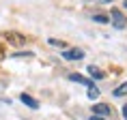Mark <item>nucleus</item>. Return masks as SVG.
I'll list each match as a JSON object with an SVG mask.
<instances>
[{"instance_id": "nucleus-12", "label": "nucleus", "mask_w": 127, "mask_h": 120, "mask_svg": "<svg viewBox=\"0 0 127 120\" xmlns=\"http://www.w3.org/2000/svg\"><path fill=\"white\" fill-rule=\"evenodd\" d=\"M123 118L127 120V103H125V105H123Z\"/></svg>"}, {"instance_id": "nucleus-11", "label": "nucleus", "mask_w": 127, "mask_h": 120, "mask_svg": "<svg viewBox=\"0 0 127 120\" xmlns=\"http://www.w3.org/2000/svg\"><path fill=\"white\" fill-rule=\"evenodd\" d=\"M93 20H95V21H99V24H106V21H110V17H108V15H103V13H97Z\"/></svg>"}, {"instance_id": "nucleus-7", "label": "nucleus", "mask_w": 127, "mask_h": 120, "mask_svg": "<svg viewBox=\"0 0 127 120\" xmlns=\"http://www.w3.org/2000/svg\"><path fill=\"white\" fill-rule=\"evenodd\" d=\"M88 75H91V77H95V80H106V73H103L99 67H95V64H91V67H88Z\"/></svg>"}, {"instance_id": "nucleus-14", "label": "nucleus", "mask_w": 127, "mask_h": 120, "mask_svg": "<svg viewBox=\"0 0 127 120\" xmlns=\"http://www.w3.org/2000/svg\"><path fill=\"white\" fill-rule=\"evenodd\" d=\"M95 2H99V4H101V2H112V0H95Z\"/></svg>"}, {"instance_id": "nucleus-4", "label": "nucleus", "mask_w": 127, "mask_h": 120, "mask_svg": "<svg viewBox=\"0 0 127 120\" xmlns=\"http://www.w3.org/2000/svg\"><path fill=\"white\" fill-rule=\"evenodd\" d=\"M63 58L65 60H82L84 58V52L82 49H65L63 52Z\"/></svg>"}, {"instance_id": "nucleus-3", "label": "nucleus", "mask_w": 127, "mask_h": 120, "mask_svg": "<svg viewBox=\"0 0 127 120\" xmlns=\"http://www.w3.org/2000/svg\"><path fill=\"white\" fill-rule=\"evenodd\" d=\"M110 105H106V103H97V105H93V116H101V118H106V116H110Z\"/></svg>"}, {"instance_id": "nucleus-6", "label": "nucleus", "mask_w": 127, "mask_h": 120, "mask_svg": "<svg viewBox=\"0 0 127 120\" xmlns=\"http://www.w3.org/2000/svg\"><path fill=\"white\" fill-rule=\"evenodd\" d=\"M20 101L22 103H24V105H28V107H32V109H37V107H39V101L37 99H32V97H30V94H20Z\"/></svg>"}, {"instance_id": "nucleus-8", "label": "nucleus", "mask_w": 127, "mask_h": 120, "mask_svg": "<svg viewBox=\"0 0 127 120\" xmlns=\"http://www.w3.org/2000/svg\"><path fill=\"white\" fill-rule=\"evenodd\" d=\"M112 94H114V97H119V99H121V97H125V94H127V81H125V84H121V86H116L112 90Z\"/></svg>"}, {"instance_id": "nucleus-13", "label": "nucleus", "mask_w": 127, "mask_h": 120, "mask_svg": "<svg viewBox=\"0 0 127 120\" xmlns=\"http://www.w3.org/2000/svg\"><path fill=\"white\" fill-rule=\"evenodd\" d=\"M91 120H106V118H101V116H91Z\"/></svg>"}, {"instance_id": "nucleus-1", "label": "nucleus", "mask_w": 127, "mask_h": 120, "mask_svg": "<svg viewBox=\"0 0 127 120\" xmlns=\"http://www.w3.org/2000/svg\"><path fill=\"white\" fill-rule=\"evenodd\" d=\"M2 37H4V41H7L9 45H15V47L26 45V37H24V34H20V32H15V30H7Z\"/></svg>"}, {"instance_id": "nucleus-10", "label": "nucleus", "mask_w": 127, "mask_h": 120, "mask_svg": "<svg viewBox=\"0 0 127 120\" xmlns=\"http://www.w3.org/2000/svg\"><path fill=\"white\" fill-rule=\"evenodd\" d=\"M47 43H50L52 47H60V49H65V47H67V43H65V41H60V39H50Z\"/></svg>"}, {"instance_id": "nucleus-9", "label": "nucleus", "mask_w": 127, "mask_h": 120, "mask_svg": "<svg viewBox=\"0 0 127 120\" xmlns=\"http://www.w3.org/2000/svg\"><path fill=\"white\" fill-rule=\"evenodd\" d=\"M99 94H101V92H99V88L95 86V84H93V86H88V90H86V97H88V99H93V101H95Z\"/></svg>"}, {"instance_id": "nucleus-15", "label": "nucleus", "mask_w": 127, "mask_h": 120, "mask_svg": "<svg viewBox=\"0 0 127 120\" xmlns=\"http://www.w3.org/2000/svg\"><path fill=\"white\" fill-rule=\"evenodd\" d=\"M125 9H127V0H125Z\"/></svg>"}, {"instance_id": "nucleus-2", "label": "nucleus", "mask_w": 127, "mask_h": 120, "mask_svg": "<svg viewBox=\"0 0 127 120\" xmlns=\"http://www.w3.org/2000/svg\"><path fill=\"white\" fill-rule=\"evenodd\" d=\"M110 21H112V26L116 28V30H123V28L127 26V17L123 15V11H119V9H112V11H110Z\"/></svg>"}, {"instance_id": "nucleus-5", "label": "nucleus", "mask_w": 127, "mask_h": 120, "mask_svg": "<svg viewBox=\"0 0 127 120\" xmlns=\"http://www.w3.org/2000/svg\"><path fill=\"white\" fill-rule=\"evenodd\" d=\"M69 80L71 81H75V84H84V86H93V80H88V77H84V75H80V73H71L69 75Z\"/></svg>"}]
</instances>
